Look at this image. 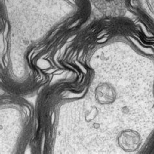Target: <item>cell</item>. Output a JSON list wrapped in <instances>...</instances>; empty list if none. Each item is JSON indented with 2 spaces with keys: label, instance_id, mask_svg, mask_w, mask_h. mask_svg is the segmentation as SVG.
<instances>
[{
  "label": "cell",
  "instance_id": "cell-3",
  "mask_svg": "<svg viewBox=\"0 0 154 154\" xmlns=\"http://www.w3.org/2000/svg\"><path fill=\"white\" fill-rule=\"evenodd\" d=\"M154 23V0H132Z\"/></svg>",
  "mask_w": 154,
  "mask_h": 154
},
{
  "label": "cell",
  "instance_id": "cell-1",
  "mask_svg": "<svg viewBox=\"0 0 154 154\" xmlns=\"http://www.w3.org/2000/svg\"><path fill=\"white\" fill-rule=\"evenodd\" d=\"M119 145L125 151H133L140 144L139 135L135 131H125L119 137Z\"/></svg>",
  "mask_w": 154,
  "mask_h": 154
},
{
  "label": "cell",
  "instance_id": "cell-2",
  "mask_svg": "<svg viewBox=\"0 0 154 154\" xmlns=\"http://www.w3.org/2000/svg\"><path fill=\"white\" fill-rule=\"evenodd\" d=\"M96 98L100 103L108 104L113 102L116 98V91L111 85L103 83L96 89Z\"/></svg>",
  "mask_w": 154,
  "mask_h": 154
}]
</instances>
